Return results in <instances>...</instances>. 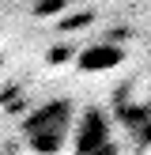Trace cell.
<instances>
[{
	"mask_svg": "<svg viewBox=\"0 0 151 155\" xmlns=\"http://www.w3.org/2000/svg\"><path fill=\"white\" fill-rule=\"evenodd\" d=\"M76 129V106L72 98H49V102L34 106L23 121V140L34 155H60L72 144Z\"/></svg>",
	"mask_w": 151,
	"mask_h": 155,
	"instance_id": "cell-1",
	"label": "cell"
},
{
	"mask_svg": "<svg viewBox=\"0 0 151 155\" xmlns=\"http://www.w3.org/2000/svg\"><path fill=\"white\" fill-rule=\"evenodd\" d=\"M72 148L76 155H117V125L102 106H87L83 114H76Z\"/></svg>",
	"mask_w": 151,
	"mask_h": 155,
	"instance_id": "cell-2",
	"label": "cell"
},
{
	"mask_svg": "<svg viewBox=\"0 0 151 155\" xmlns=\"http://www.w3.org/2000/svg\"><path fill=\"white\" fill-rule=\"evenodd\" d=\"M121 61H125V45H117L113 38H102V42H91L87 49H79L76 68L79 72H106V68H117Z\"/></svg>",
	"mask_w": 151,
	"mask_h": 155,
	"instance_id": "cell-3",
	"label": "cell"
},
{
	"mask_svg": "<svg viewBox=\"0 0 151 155\" xmlns=\"http://www.w3.org/2000/svg\"><path fill=\"white\" fill-rule=\"evenodd\" d=\"M64 4H68V0H38V8H34V12H38V15H57Z\"/></svg>",
	"mask_w": 151,
	"mask_h": 155,
	"instance_id": "cell-4",
	"label": "cell"
},
{
	"mask_svg": "<svg viewBox=\"0 0 151 155\" xmlns=\"http://www.w3.org/2000/svg\"><path fill=\"white\" fill-rule=\"evenodd\" d=\"M0 64H4V57H0Z\"/></svg>",
	"mask_w": 151,
	"mask_h": 155,
	"instance_id": "cell-5",
	"label": "cell"
},
{
	"mask_svg": "<svg viewBox=\"0 0 151 155\" xmlns=\"http://www.w3.org/2000/svg\"><path fill=\"white\" fill-rule=\"evenodd\" d=\"M147 110H151V102H147Z\"/></svg>",
	"mask_w": 151,
	"mask_h": 155,
	"instance_id": "cell-6",
	"label": "cell"
}]
</instances>
